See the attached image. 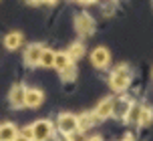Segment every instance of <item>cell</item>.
<instances>
[{"mask_svg": "<svg viewBox=\"0 0 153 141\" xmlns=\"http://www.w3.org/2000/svg\"><path fill=\"white\" fill-rule=\"evenodd\" d=\"M109 83H111V87H113L115 91H125V89L129 87V83H131L129 70L125 69V67H119V69H117L113 75H111Z\"/></svg>", "mask_w": 153, "mask_h": 141, "instance_id": "cell-1", "label": "cell"}, {"mask_svg": "<svg viewBox=\"0 0 153 141\" xmlns=\"http://www.w3.org/2000/svg\"><path fill=\"white\" fill-rule=\"evenodd\" d=\"M51 135H53V125H51V121L40 119V121H36V123L32 125V139L34 141H46Z\"/></svg>", "mask_w": 153, "mask_h": 141, "instance_id": "cell-2", "label": "cell"}, {"mask_svg": "<svg viewBox=\"0 0 153 141\" xmlns=\"http://www.w3.org/2000/svg\"><path fill=\"white\" fill-rule=\"evenodd\" d=\"M75 28L79 34H83V36H89L95 32V22H93V18L89 14H79L75 18Z\"/></svg>", "mask_w": 153, "mask_h": 141, "instance_id": "cell-3", "label": "cell"}, {"mask_svg": "<svg viewBox=\"0 0 153 141\" xmlns=\"http://www.w3.org/2000/svg\"><path fill=\"white\" fill-rule=\"evenodd\" d=\"M109 59H111V55H109V50L105 47H99L91 53V63L95 65L97 69H105L109 65Z\"/></svg>", "mask_w": 153, "mask_h": 141, "instance_id": "cell-4", "label": "cell"}, {"mask_svg": "<svg viewBox=\"0 0 153 141\" xmlns=\"http://www.w3.org/2000/svg\"><path fill=\"white\" fill-rule=\"evenodd\" d=\"M42 101H45V95H42V91H38V89H28L24 93V107L36 109V107L42 105Z\"/></svg>", "mask_w": 153, "mask_h": 141, "instance_id": "cell-5", "label": "cell"}, {"mask_svg": "<svg viewBox=\"0 0 153 141\" xmlns=\"http://www.w3.org/2000/svg\"><path fill=\"white\" fill-rule=\"evenodd\" d=\"M59 131L62 133H75L76 131V117L71 113H62L59 117Z\"/></svg>", "mask_w": 153, "mask_h": 141, "instance_id": "cell-6", "label": "cell"}, {"mask_svg": "<svg viewBox=\"0 0 153 141\" xmlns=\"http://www.w3.org/2000/svg\"><path fill=\"white\" fill-rule=\"evenodd\" d=\"M113 105H115V99H103L99 103V107L95 111V117L97 121H103V119H107L113 115Z\"/></svg>", "mask_w": 153, "mask_h": 141, "instance_id": "cell-7", "label": "cell"}, {"mask_svg": "<svg viewBox=\"0 0 153 141\" xmlns=\"http://www.w3.org/2000/svg\"><path fill=\"white\" fill-rule=\"evenodd\" d=\"M42 50H45V47H42V45H30V47L26 48V53H24V61H26V65H30V67L38 65Z\"/></svg>", "mask_w": 153, "mask_h": 141, "instance_id": "cell-8", "label": "cell"}, {"mask_svg": "<svg viewBox=\"0 0 153 141\" xmlns=\"http://www.w3.org/2000/svg\"><path fill=\"white\" fill-rule=\"evenodd\" d=\"M24 93H26V89L22 85H14L12 87V91H10V105L12 107H24Z\"/></svg>", "mask_w": 153, "mask_h": 141, "instance_id": "cell-9", "label": "cell"}, {"mask_svg": "<svg viewBox=\"0 0 153 141\" xmlns=\"http://www.w3.org/2000/svg\"><path fill=\"white\" fill-rule=\"evenodd\" d=\"M16 135H18V129L12 123H2L0 125V141H14Z\"/></svg>", "mask_w": 153, "mask_h": 141, "instance_id": "cell-10", "label": "cell"}, {"mask_svg": "<svg viewBox=\"0 0 153 141\" xmlns=\"http://www.w3.org/2000/svg\"><path fill=\"white\" fill-rule=\"evenodd\" d=\"M20 45H22V34H20V32H10V34H6L4 47H6L8 50H16Z\"/></svg>", "mask_w": 153, "mask_h": 141, "instance_id": "cell-11", "label": "cell"}, {"mask_svg": "<svg viewBox=\"0 0 153 141\" xmlns=\"http://www.w3.org/2000/svg\"><path fill=\"white\" fill-rule=\"evenodd\" d=\"M95 121H97L95 113H85V115H81V117H76V129L85 131V129H89Z\"/></svg>", "mask_w": 153, "mask_h": 141, "instance_id": "cell-12", "label": "cell"}, {"mask_svg": "<svg viewBox=\"0 0 153 141\" xmlns=\"http://www.w3.org/2000/svg\"><path fill=\"white\" fill-rule=\"evenodd\" d=\"M71 63H73V61H71V56L67 55V53H54V65L53 67L56 70H65Z\"/></svg>", "mask_w": 153, "mask_h": 141, "instance_id": "cell-13", "label": "cell"}, {"mask_svg": "<svg viewBox=\"0 0 153 141\" xmlns=\"http://www.w3.org/2000/svg\"><path fill=\"white\" fill-rule=\"evenodd\" d=\"M151 121H153V109H151V107H141L137 123H139L141 127H147L149 123H151Z\"/></svg>", "mask_w": 153, "mask_h": 141, "instance_id": "cell-14", "label": "cell"}, {"mask_svg": "<svg viewBox=\"0 0 153 141\" xmlns=\"http://www.w3.org/2000/svg\"><path fill=\"white\" fill-rule=\"evenodd\" d=\"M129 101H125V99H117L113 105V113L115 115H119V117H125L127 115V111H129Z\"/></svg>", "mask_w": 153, "mask_h": 141, "instance_id": "cell-15", "label": "cell"}, {"mask_svg": "<svg viewBox=\"0 0 153 141\" xmlns=\"http://www.w3.org/2000/svg\"><path fill=\"white\" fill-rule=\"evenodd\" d=\"M38 65H42V67H53V65H54V50L45 48V50H42V55H40Z\"/></svg>", "mask_w": 153, "mask_h": 141, "instance_id": "cell-16", "label": "cell"}, {"mask_svg": "<svg viewBox=\"0 0 153 141\" xmlns=\"http://www.w3.org/2000/svg\"><path fill=\"white\" fill-rule=\"evenodd\" d=\"M67 55L71 56V61H73V59H81V56L85 55V47H83V42H75V45H73V47L67 50Z\"/></svg>", "mask_w": 153, "mask_h": 141, "instance_id": "cell-17", "label": "cell"}, {"mask_svg": "<svg viewBox=\"0 0 153 141\" xmlns=\"http://www.w3.org/2000/svg\"><path fill=\"white\" fill-rule=\"evenodd\" d=\"M139 111H141V105H133V107H129V111H127L125 119H127V121H131V123H137Z\"/></svg>", "mask_w": 153, "mask_h": 141, "instance_id": "cell-18", "label": "cell"}, {"mask_svg": "<svg viewBox=\"0 0 153 141\" xmlns=\"http://www.w3.org/2000/svg\"><path fill=\"white\" fill-rule=\"evenodd\" d=\"M75 75H76V73H75V65H73V63H71L65 70H61V77L65 79V81H73V79H75Z\"/></svg>", "mask_w": 153, "mask_h": 141, "instance_id": "cell-19", "label": "cell"}, {"mask_svg": "<svg viewBox=\"0 0 153 141\" xmlns=\"http://www.w3.org/2000/svg\"><path fill=\"white\" fill-rule=\"evenodd\" d=\"M18 135H20V137H24V139H28V141H32V127L30 125L22 127V129L18 131Z\"/></svg>", "mask_w": 153, "mask_h": 141, "instance_id": "cell-20", "label": "cell"}, {"mask_svg": "<svg viewBox=\"0 0 153 141\" xmlns=\"http://www.w3.org/2000/svg\"><path fill=\"white\" fill-rule=\"evenodd\" d=\"M51 137H53L54 141H73L69 133H62V131H59V133H53Z\"/></svg>", "mask_w": 153, "mask_h": 141, "instance_id": "cell-21", "label": "cell"}, {"mask_svg": "<svg viewBox=\"0 0 153 141\" xmlns=\"http://www.w3.org/2000/svg\"><path fill=\"white\" fill-rule=\"evenodd\" d=\"M28 4H40V2H45V0H26Z\"/></svg>", "mask_w": 153, "mask_h": 141, "instance_id": "cell-22", "label": "cell"}, {"mask_svg": "<svg viewBox=\"0 0 153 141\" xmlns=\"http://www.w3.org/2000/svg\"><path fill=\"white\" fill-rule=\"evenodd\" d=\"M87 141H103V139H101L99 135H95V137H91V139H87Z\"/></svg>", "mask_w": 153, "mask_h": 141, "instance_id": "cell-23", "label": "cell"}, {"mask_svg": "<svg viewBox=\"0 0 153 141\" xmlns=\"http://www.w3.org/2000/svg\"><path fill=\"white\" fill-rule=\"evenodd\" d=\"M14 141H28V139H24V137H20V135H16V137H14Z\"/></svg>", "mask_w": 153, "mask_h": 141, "instance_id": "cell-24", "label": "cell"}, {"mask_svg": "<svg viewBox=\"0 0 153 141\" xmlns=\"http://www.w3.org/2000/svg\"><path fill=\"white\" fill-rule=\"evenodd\" d=\"M123 141H135V139H133L131 135H127V137H125V139H123Z\"/></svg>", "mask_w": 153, "mask_h": 141, "instance_id": "cell-25", "label": "cell"}, {"mask_svg": "<svg viewBox=\"0 0 153 141\" xmlns=\"http://www.w3.org/2000/svg\"><path fill=\"white\" fill-rule=\"evenodd\" d=\"M46 4H56V0H45Z\"/></svg>", "mask_w": 153, "mask_h": 141, "instance_id": "cell-26", "label": "cell"}, {"mask_svg": "<svg viewBox=\"0 0 153 141\" xmlns=\"http://www.w3.org/2000/svg\"><path fill=\"white\" fill-rule=\"evenodd\" d=\"M81 2H85V4H89V2H95V0H81Z\"/></svg>", "mask_w": 153, "mask_h": 141, "instance_id": "cell-27", "label": "cell"}]
</instances>
